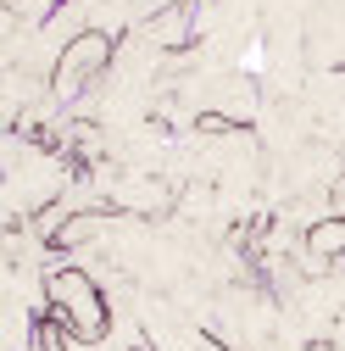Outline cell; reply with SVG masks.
Masks as SVG:
<instances>
[{"instance_id":"6da1fadb","label":"cell","mask_w":345,"mask_h":351,"mask_svg":"<svg viewBox=\"0 0 345 351\" xmlns=\"http://www.w3.org/2000/svg\"><path fill=\"white\" fill-rule=\"evenodd\" d=\"M45 295H51V318L73 335V340H106V295H101V279L84 268V262H56L45 274Z\"/></svg>"},{"instance_id":"7a4b0ae2","label":"cell","mask_w":345,"mask_h":351,"mask_svg":"<svg viewBox=\"0 0 345 351\" xmlns=\"http://www.w3.org/2000/svg\"><path fill=\"white\" fill-rule=\"evenodd\" d=\"M167 201H172V190L156 179V173H123V179L112 184V206H123V212H140V217L162 212Z\"/></svg>"},{"instance_id":"3957f363","label":"cell","mask_w":345,"mask_h":351,"mask_svg":"<svg viewBox=\"0 0 345 351\" xmlns=\"http://www.w3.org/2000/svg\"><path fill=\"white\" fill-rule=\"evenodd\" d=\"M128 351H151V346H128Z\"/></svg>"}]
</instances>
